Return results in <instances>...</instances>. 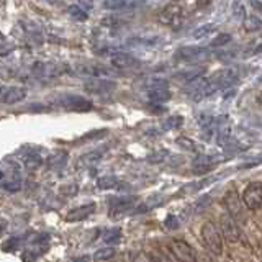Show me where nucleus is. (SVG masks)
<instances>
[{"label": "nucleus", "instance_id": "49530a36", "mask_svg": "<svg viewBox=\"0 0 262 262\" xmlns=\"http://www.w3.org/2000/svg\"><path fill=\"white\" fill-rule=\"evenodd\" d=\"M257 103H259V106L262 108V92H260V95L257 97Z\"/></svg>", "mask_w": 262, "mask_h": 262}, {"label": "nucleus", "instance_id": "39448f33", "mask_svg": "<svg viewBox=\"0 0 262 262\" xmlns=\"http://www.w3.org/2000/svg\"><path fill=\"white\" fill-rule=\"evenodd\" d=\"M138 202L136 195H126V196H112L110 199V216L117 220L118 216L125 215L129 210L135 208Z\"/></svg>", "mask_w": 262, "mask_h": 262}, {"label": "nucleus", "instance_id": "393cba45", "mask_svg": "<svg viewBox=\"0 0 262 262\" xmlns=\"http://www.w3.org/2000/svg\"><path fill=\"white\" fill-rule=\"evenodd\" d=\"M102 154H103V149H94L90 152H85L84 156H80L79 161H77V167H90L97 164L98 161L102 159Z\"/></svg>", "mask_w": 262, "mask_h": 262}, {"label": "nucleus", "instance_id": "e433bc0d", "mask_svg": "<svg viewBox=\"0 0 262 262\" xmlns=\"http://www.w3.org/2000/svg\"><path fill=\"white\" fill-rule=\"evenodd\" d=\"M213 30H215V25H213V23L202 25L200 28H196V30L193 31V35H192V36H193L195 39H202V38H205L207 35H210V33H211Z\"/></svg>", "mask_w": 262, "mask_h": 262}, {"label": "nucleus", "instance_id": "58836bf2", "mask_svg": "<svg viewBox=\"0 0 262 262\" xmlns=\"http://www.w3.org/2000/svg\"><path fill=\"white\" fill-rule=\"evenodd\" d=\"M20 248V237H8V239L2 244V249L5 252H13Z\"/></svg>", "mask_w": 262, "mask_h": 262}, {"label": "nucleus", "instance_id": "6e6552de", "mask_svg": "<svg viewBox=\"0 0 262 262\" xmlns=\"http://www.w3.org/2000/svg\"><path fill=\"white\" fill-rule=\"evenodd\" d=\"M158 20L162 25H167V27H176L184 20V8L177 4H170L159 12Z\"/></svg>", "mask_w": 262, "mask_h": 262}, {"label": "nucleus", "instance_id": "c756f323", "mask_svg": "<svg viewBox=\"0 0 262 262\" xmlns=\"http://www.w3.org/2000/svg\"><path fill=\"white\" fill-rule=\"evenodd\" d=\"M182 125H184V117H180V115H172V117H169L162 121V129L164 131L179 129Z\"/></svg>", "mask_w": 262, "mask_h": 262}, {"label": "nucleus", "instance_id": "72a5a7b5", "mask_svg": "<svg viewBox=\"0 0 262 262\" xmlns=\"http://www.w3.org/2000/svg\"><path fill=\"white\" fill-rule=\"evenodd\" d=\"M102 7L106 10H125L129 7V2L128 0H103Z\"/></svg>", "mask_w": 262, "mask_h": 262}, {"label": "nucleus", "instance_id": "f03ea898", "mask_svg": "<svg viewBox=\"0 0 262 262\" xmlns=\"http://www.w3.org/2000/svg\"><path fill=\"white\" fill-rule=\"evenodd\" d=\"M216 90H218V87L213 84L211 79L200 77V79L190 82V85H188V89H187V95H188L190 100L200 102V100H203V98L213 95Z\"/></svg>", "mask_w": 262, "mask_h": 262}, {"label": "nucleus", "instance_id": "f704fd0d", "mask_svg": "<svg viewBox=\"0 0 262 262\" xmlns=\"http://www.w3.org/2000/svg\"><path fill=\"white\" fill-rule=\"evenodd\" d=\"M121 239V231L118 228H113V229H106L103 233V241L105 244H118Z\"/></svg>", "mask_w": 262, "mask_h": 262}, {"label": "nucleus", "instance_id": "4468645a", "mask_svg": "<svg viewBox=\"0 0 262 262\" xmlns=\"http://www.w3.org/2000/svg\"><path fill=\"white\" fill-rule=\"evenodd\" d=\"M23 187V182L20 179L18 169H12L10 172L4 170V177H2V188L8 193H16L20 192Z\"/></svg>", "mask_w": 262, "mask_h": 262}, {"label": "nucleus", "instance_id": "7c9ffc66", "mask_svg": "<svg viewBox=\"0 0 262 262\" xmlns=\"http://www.w3.org/2000/svg\"><path fill=\"white\" fill-rule=\"evenodd\" d=\"M115 254H117V251H115V248H112V246H108V248H102L95 251L94 254V260L97 262H102V260H110L115 257Z\"/></svg>", "mask_w": 262, "mask_h": 262}, {"label": "nucleus", "instance_id": "de8ad7c7", "mask_svg": "<svg viewBox=\"0 0 262 262\" xmlns=\"http://www.w3.org/2000/svg\"><path fill=\"white\" fill-rule=\"evenodd\" d=\"M48 2H51V4H56V2H57V0H48Z\"/></svg>", "mask_w": 262, "mask_h": 262}, {"label": "nucleus", "instance_id": "c9c22d12", "mask_svg": "<svg viewBox=\"0 0 262 262\" xmlns=\"http://www.w3.org/2000/svg\"><path fill=\"white\" fill-rule=\"evenodd\" d=\"M144 89L146 90H152V89H167L169 84L166 79H161V77H154V79H146L144 82Z\"/></svg>", "mask_w": 262, "mask_h": 262}, {"label": "nucleus", "instance_id": "a19ab883", "mask_svg": "<svg viewBox=\"0 0 262 262\" xmlns=\"http://www.w3.org/2000/svg\"><path fill=\"white\" fill-rule=\"evenodd\" d=\"M166 226H167L169 229H177V228L180 226V221H179V218H177V216L170 215V216H167V218H166Z\"/></svg>", "mask_w": 262, "mask_h": 262}, {"label": "nucleus", "instance_id": "b1692460", "mask_svg": "<svg viewBox=\"0 0 262 262\" xmlns=\"http://www.w3.org/2000/svg\"><path fill=\"white\" fill-rule=\"evenodd\" d=\"M68 158H69V154L66 152V151H54L51 156L48 158V167L49 169H53V170H59L62 169L66 164H68Z\"/></svg>", "mask_w": 262, "mask_h": 262}, {"label": "nucleus", "instance_id": "09e8293b", "mask_svg": "<svg viewBox=\"0 0 262 262\" xmlns=\"http://www.w3.org/2000/svg\"><path fill=\"white\" fill-rule=\"evenodd\" d=\"M260 13H262V8H260Z\"/></svg>", "mask_w": 262, "mask_h": 262}, {"label": "nucleus", "instance_id": "2f4dec72", "mask_svg": "<svg viewBox=\"0 0 262 262\" xmlns=\"http://www.w3.org/2000/svg\"><path fill=\"white\" fill-rule=\"evenodd\" d=\"M120 184V180L113 176H105V177H100L97 180V187L100 188V190H108V188H113Z\"/></svg>", "mask_w": 262, "mask_h": 262}, {"label": "nucleus", "instance_id": "9b49d317", "mask_svg": "<svg viewBox=\"0 0 262 262\" xmlns=\"http://www.w3.org/2000/svg\"><path fill=\"white\" fill-rule=\"evenodd\" d=\"M27 94H28V90L25 87H20V85L7 87V85H4L0 100H2V103H5V105H15V103L25 100V98H27Z\"/></svg>", "mask_w": 262, "mask_h": 262}, {"label": "nucleus", "instance_id": "dca6fc26", "mask_svg": "<svg viewBox=\"0 0 262 262\" xmlns=\"http://www.w3.org/2000/svg\"><path fill=\"white\" fill-rule=\"evenodd\" d=\"M110 62L115 69H135L141 64L138 57H135L133 54H126V53H115L110 57Z\"/></svg>", "mask_w": 262, "mask_h": 262}, {"label": "nucleus", "instance_id": "a18cd8bd", "mask_svg": "<svg viewBox=\"0 0 262 262\" xmlns=\"http://www.w3.org/2000/svg\"><path fill=\"white\" fill-rule=\"evenodd\" d=\"M254 53H256V54H260V53H262V45H259L256 49H254Z\"/></svg>", "mask_w": 262, "mask_h": 262}, {"label": "nucleus", "instance_id": "473e14b6", "mask_svg": "<svg viewBox=\"0 0 262 262\" xmlns=\"http://www.w3.org/2000/svg\"><path fill=\"white\" fill-rule=\"evenodd\" d=\"M176 144L180 146L185 151H190V152H196V151H199V146H196V143L193 141V139L185 138V136H179L176 139Z\"/></svg>", "mask_w": 262, "mask_h": 262}, {"label": "nucleus", "instance_id": "79ce46f5", "mask_svg": "<svg viewBox=\"0 0 262 262\" xmlns=\"http://www.w3.org/2000/svg\"><path fill=\"white\" fill-rule=\"evenodd\" d=\"M13 45H8V41L7 39H4L2 41V51H0V56H8V53H10V51H13Z\"/></svg>", "mask_w": 262, "mask_h": 262}, {"label": "nucleus", "instance_id": "a878e982", "mask_svg": "<svg viewBox=\"0 0 262 262\" xmlns=\"http://www.w3.org/2000/svg\"><path fill=\"white\" fill-rule=\"evenodd\" d=\"M23 27H25L23 30L28 33V36L35 39V43L41 45V43H43V41H45L43 33H41V27H38V23L27 20V21H23Z\"/></svg>", "mask_w": 262, "mask_h": 262}, {"label": "nucleus", "instance_id": "bb28decb", "mask_svg": "<svg viewBox=\"0 0 262 262\" xmlns=\"http://www.w3.org/2000/svg\"><path fill=\"white\" fill-rule=\"evenodd\" d=\"M164 200L161 199V196H151V199H147L143 205H139V207L135 208V213H138V215H143V213H149L152 208L159 207V205H162Z\"/></svg>", "mask_w": 262, "mask_h": 262}, {"label": "nucleus", "instance_id": "2eb2a0df", "mask_svg": "<svg viewBox=\"0 0 262 262\" xmlns=\"http://www.w3.org/2000/svg\"><path fill=\"white\" fill-rule=\"evenodd\" d=\"M95 208H97V205L94 202L92 203L80 205V207L72 208L71 211L66 213V221H69V223H77V221H84L90 215H94Z\"/></svg>", "mask_w": 262, "mask_h": 262}, {"label": "nucleus", "instance_id": "1a4fd4ad", "mask_svg": "<svg viewBox=\"0 0 262 262\" xmlns=\"http://www.w3.org/2000/svg\"><path fill=\"white\" fill-rule=\"evenodd\" d=\"M84 89L89 94L105 95V94L113 92V90L117 89V84L105 77H89V80H85V84H84Z\"/></svg>", "mask_w": 262, "mask_h": 262}, {"label": "nucleus", "instance_id": "f257e3e1", "mask_svg": "<svg viewBox=\"0 0 262 262\" xmlns=\"http://www.w3.org/2000/svg\"><path fill=\"white\" fill-rule=\"evenodd\" d=\"M223 237H225L223 233H220V229L216 228L215 223L207 221V223L202 225L200 239L205 248L211 254H215V256H220V254L223 252Z\"/></svg>", "mask_w": 262, "mask_h": 262}, {"label": "nucleus", "instance_id": "412c9836", "mask_svg": "<svg viewBox=\"0 0 262 262\" xmlns=\"http://www.w3.org/2000/svg\"><path fill=\"white\" fill-rule=\"evenodd\" d=\"M216 133H218V144H226L228 139L231 138V123H229L228 117H221L216 120Z\"/></svg>", "mask_w": 262, "mask_h": 262}, {"label": "nucleus", "instance_id": "a211bd4d", "mask_svg": "<svg viewBox=\"0 0 262 262\" xmlns=\"http://www.w3.org/2000/svg\"><path fill=\"white\" fill-rule=\"evenodd\" d=\"M33 72H35L36 77L48 79V77L59 76V74L62 72V69L57 68V66H54V64H49V62H35L33 64Z\"/></svg>", "mask_w": 262, "mask_h": 262}, {"label": "nucleus", "instance_id": "ddd939ff", "mask_svg": "<svg viewBox=\"0 0 262 262\" xmlns=\"http://www.w3.org/2000/svg\"><path fill=\"white\" fill-rule=\"evenodd\" d=\"M218 158L215 156H207V154H200L192 161V170L195 174H207V172L213 170L218 164Z\"/></svg>", "mask_w": 262, "mask_h": 262}, {"label": "nucleus", "instance_id": "ea45409f", "mask_svg": "<svg viewBox=\"0 0 262 262\" xmlns=\"http://www.w3.org/2000/svg\"><path fill=\"white\" fill-rule=\"evenodd\" d=\"M79 192V187L76 184H68V185H61L59 187V193L62 196H74Z\"/></svg>", "mask_w": 262, "mask_h": 262}, {"label": "nucleus", "instance_id": "aec40b11", "mask_svg": "<svg viewBox=\"0 0 262 262\" xmlns=\"http://www.w3.org/2000/svg\"><path fill=\"white\" fill-rule=\"evenodd\" d=\"M205 72H207L205 68H192V69H185V71H180V72L174 74V79L179 82H184V84H190V82L203 77Z\"/></svg>", "mask_w": 262, "mask_h": 262}, {"label": "nucleus", "instance_id": "4be33fe9", "mask_svg": "<svg viewBox=\"0 0 262 262\" xmlns=\"http://www.w3.org/2000/svg\"><path fill=\"white\" fill-rule=\"evenodd\" d=\"M23 162H25V167H27L28 170H36L41 164H43V158L39 156L38 149H35V147H28V151L25 149Z\"/></svg>", "mask_w": 262, "mask_h": 262}, {"label": "nucleus", "instance_id": "c03bdc74", "mask_svg": "<svg viewBox=\"0 0 262 262\" xmlns=\"http://www.w3.org/2000/svg\"><path fill=\"white\" fill-rule=\"evenodd\" d=\"M211 4V0H199V4H196V7L202 8V7H208Z\"/></svg>", "mask_w": 262, "mask_h": 262}, {"label": "nucleus", "instance_id": "37998d69", "mask_svg": "<svg viewBox=\"0 0 262 262\" xmlns=\"http://www.w3.org/2000/svg\"><path fill=\"white\" fill-rule=\"evenodd\" d=\"M77 4L80 7H84L85 10H90V8H94V0H77Z\"/></svg>", "mask_w": 262, "mask_h": 262}, {"label": "nucleus", "instance_id": "9d476101", "mask_svg": "<svg viewBox=\"0 0 262 262\" xmlns=\"http://www.w3.org/2000/svg\"><path fill=\"white\" fill-rule=\"evenodd\" d=\"M210 79L213 80V84L218 87V90L228 89L233 84H236V80L239 79V72H237V69H234V68H225V69L213 74Z\"/></svg>", "mask_w": 262, "mask_h": 262}, {"label": "nucleus", "instance_id": "f8f14e48", "mask_svg": "<svg viewBox=\"0 0 262 262\" xmlns=\"http://www.w3.org/2000/svg\"><path fill=\"white\" fill-rule=\"evenodd\" d=\"M172 251H174L176 257L179 260H185V262H195L196 260V254L190 248V244L184 239H172L170 241Z\"/></svg>", "mask_w": 262, "mask_h": 262}, {"label": "nucleus", "instance_id": "5701e85b", "mask_svg": "<svg viewBox=\"0 0 262 262\" xmlns=\"http://www.w3.org/2000/svg\"><path fill=\"white\" fill-rule=\"evenodd\" d=\"M172 98V94L169 87L167 89H152V90H147V100H149L152 105H161V103H166L167 100Z\"/></svg>", "mask_w": 262, "mask_h": 262}, {"label": "nucleus", "instance_id": "20e7f679", "mask_svg": "<svg viewBox=\"0 0 262 262\" xmlns=\"http://www.w3.org/2000/svg\"><path fill=\"white\" fill-rule=\"evenodd\" d=\"M243 203L251 211H257L262 207V182H251L243 192Z\"/></svg>", "mask_w": 262, "mask_h": 262}, {"label": "nucleus", "instance_id": "cd10ccee", "mask_svg": "<svg viewBox=\"0 0 262 262\" xmlns=\"http://www.w3.org/2000/svg\"><path fill=\"white\" fill-rule=\"evenodd\" d=\"M243 28L246 31H259L262 28V20L256 15H246L243 20Z\"/></svg>", "mask_w": 262, "mask_h": 262}, {"label": "nucleus", "instance_id": "0eeeda50", "mask_svg": "<svg viewBox=\"0 0 262 262\" xmlns=\"http://www.w3.org/2000/svg\"><path fill=\"white\" fill-rule=\"evenodd\" d=\"M243 199H239V195L234 190V188H229L226 190L225 196H223V202H225V208L228 211V215H231L236 221H243L244 215H243Z\"/></svg>", "mask_w": 262, "mask_h": 262}, {"label": "nucleus", "instance_id": "c85d7f7f", "mask_svg": "<svg viewBox=\"0 0 262 262\" xmlns=\"http://www.w3.org/2000/svg\"><path fill=\"white\" fill-rule=\"evenodd\" d=\"M68 15L71 16V18L77 20V21H85L89 18L87 10L84 7H80L79 4L77 5H69L68 7Z\"/></svg>", "mask_w": 262, "mask_h": 262}, {"label": "nucleus", "instance_id": "f3484780", "mask_svg": "<svg viewBox=\"0 0 262 262\" xmlns=\"http://www.w3.org/2000/svg\"><path fill=\"white\" fill-rule=\"evenodd\" d=\"M207 54V49L200 48V46H184L177 49L176 57L177 59H182V61H196L200 57H205Z\"/></svg>", "mask_w": 262, "mask_h": 262}, {"label": "nucleus", "instance_id": "6ab92c4d", "mask_svg": "<svg viewBox=\"0 0 262 262\" xmlns=\"http://www.w3.org/2000/svg\"><path fill=\"white\" fill-rule=\"evenodd\" d=\"M74 72L79 74V76H84V77H106V76H112V72L105 68H100V66H85V64H80L77 66Z\"/></svg>", "mask_w": 262, "mask_h": 262}, {"label": "nucleus", "instance_id": "423d86ee", "mask_svg": "<svg viewBox=\"0 0 262 262\" xmlns=\"http://www.w3.org/2000/svg\"><path fill=\"white\" fill-rule=\"evenodd\" d=\"M239 221H236L231 215H221L220 216V226H221V233H223L225 239L228 243H237L241 239V229H239Z\"/></svg>", "mask_w": 262, "mask_h": 262}, {"label": "nucleus", "instance_id": "7ed1b4c3", "mask_svg": "<svg viewBox=\"0 0 262 262\" xmlns=\"http://www.w3.org/2000/svg\"><path fill=\"white\" fill-rule=\"evenodd\" d=\"M56 105L62 106L64 110H71V112H90L94 110V103L87 100L85 97L80 95H74V94H66L57 97L54 100Z\"/></svg>", "mask_w": 262, "mask_h": 262}, {"label": "nucleus", "instance_id": "4c0bfd02", "mask_svg": "<svg viewBox=\"0 0 262 262\" xmlns=\"http://www.w3.org/2000/svg\"><path fill=\"white\" fill-rule=\"evenodd\" d=\"M231 39H233V36H231V35H228V33H221V35L215 36V38H213V39L210 41V46H211V48L225 46V45H228Z\"/></svg>", "mask_w": 262, "mask_h": 262}]
</instances>
